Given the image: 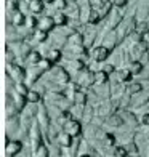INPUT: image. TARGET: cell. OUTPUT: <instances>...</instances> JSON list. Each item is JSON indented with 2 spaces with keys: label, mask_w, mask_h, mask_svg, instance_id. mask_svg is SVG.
I'll return each instance as SVG.
<instances>
[{
  "label": "cell",
  "mask_w": 149,
  "mask_h": 157,
  "mask_svg": "<svg viewBox=\"0 0 149 157\" xmlns=\"http://www.w3.org/2000/svg\"><path fill=\"white\" fill-rule=\"evenodd\" d=\"M135 27V19L133 18H127L125 21H122V23L119 24V29H117V39H124L125 35H128Z\"/></svg>",
  "instance_id": "6da1fadb"
},
{
  "label": "cell",
  "mask_w": 149,
  "mask_h": 157,
  "mask_svg": "<svg viewBox=\"0 0 149 157\" xmlns=\"http://www.w3.org/2000/svg\"><path fill=\"white\" fill-rule=\"evenodd\" d=\"M64 130L66 133H69L71 136H77L80 133V124L75 122V120H67L66 125H64Z\"/></svg>",
  "instance_id": "7a4b0ae2"
},
{
  "label": "cell",
  "mask_w": 149,
  "mask_h": 157,
  "mask_svg": "<svg viewBox=\"0 0 149 157\" xmlns=\"http://www.w3.org/2000/svg\"><path fill=\"white\" fill-rule=\"evenodd\" d=\"M53 26H55V19L52 16H44V18L40 19V23H39V29L47 32V31L52 29Z\"/></svg>",
  "instance_id": "3957f363"
},
{
  "label": "cell",
  "mask_w": 149,
  "mask_h": 157,
  "mask_svg": "<svg viewBox=\"0 0 149 157\" xmlns=\"http://www.w3.org/2000/svg\"><path fill=\"white\" fill-rule=\"evenodd\" d=\"M23 147V144H21L19 141H11L6 144V155L8 157H13L16 152H19V149Z\"/></svg>",
  "instance_id": "277c9868"
},
{
  "label": "cell",
  "mask_w": 149,
  "mask_h": 157,
  "mask_svg": "<svg viewBox=\"0 0 149 157\" xmlns=\"http://www.w3.org/2000/svg\"><path fill=\"white\" fill-rule=\"evenodd\" d=\"M90 16H91V10L88 8V2H85L80 5V21L87 23V21H90Z\"/></svg>",
  "instance_id": "5b68a950"
},
{
  "label": "cell",
  "mask_w": 149,
  "mask_h": 157,
  "mask_svg": "<svg viewBox=\"0 0 149 157\" xmlns=\"http://www.w3.org/2000/svg\"><path fill=\"white\" fill-rule=\"evenodd\" d=\"M79 82L82 85H90V83H93L95 82V75L91 74V72H87V71H83V72L80 74L79 77Z\"/></svg>",
  "instance_id": "8992f818"
},
{
  "label": "cell",
  "mask_w": 149,
  "mask_h": 157,
  "mask_svg": "<svg viewBox=\"0 0 149 157\" xmlns=\"http://www.w3.org/2000/svg\"><path fill=\"white\" fill-rule=\"evenodd\" d=\"M108 52H109V50L106 47H98L95 50V59L96 61H104L106 58H108V55H109Z\"/></svg>",
  "instance_id": "52a82bcc"
},
{
  "label": "cell",
  "mask_w": 149,
  "mask_h": 157,
  "mask_svg": "<svg viewBox=\"0 0 149 157\" xmlns=\"http://www.w3.org/2000/svg\"><path fill=\"white\" fill-rule=\"evenodd\" d=\"M53 78H55V80H58V82H66L69 77H67V74H66L64 69L56 67V69L53 71Z\"/></svg>",
  "instance_id": "ba28073f"
},
{
  "label": "cell",
  "mask_w": 149,
  "mask_h": 157,
  "mask_svg": "<svg viewBox=\"0 0 149 157\" xmlns=\"http://www.w3.org/2000/svg\"><path fill=\"white\" fill-rule=\"evenodd\" d=\"M116 42H117V37H116V34L114 32H109L108 35H106V39H104V47L108 48V50H112L116 45Z\"/></svg>",
  "instance_id": "9c48e42d"
},
{
  "label": "cell",
  "mask_w": 149,
  "mask_h": 157,
  "mask_svg": "<svg viewBox=\"0 0 149 157\" xmlns=\"http://www.w3.org/2000/svg\"><path fill=\"white\" fill-rule=\"evenodd\" d=\"M111 21H109V24H111V27H117L119 26V23L120 21H122V15H120V13L117 11V10H112L111 13Z\"/></svg>",
  "instance_id": "30bf717a"
},
{
  "label": "cell",
  "mask_w": 149,
  "mask_h": 157,
  "mask_svg": "<svg viewBox=\"0 0 149 157\" xmlns=\"http://www.w3.org/2000/svg\"><path fill=\"white\" fill-rule=\"evenodd\" d=\"M147 99H149V88H146L144 91H141L139 98H136L132 104H133V106H143V104L147 101Z\"/></svg>",
  "instance_id": "8fae6325"
},
{
  "label": "cell",
  "mask_w": 149,
  "mask_h": 157,
  "mask_svg": "<svg viewBox=\"0 0 149 157\" xmlns=\"http://www.w3.org/2000/svg\"><path fill=\"white\" fill-rule=\"evenodd\" d=\"M8 71H11L13 77L18 78V80H23V78H24V72H23V69H19L18 66H15V64H8Z\"/></svg>",
  "instance_id": "7c38bea8"
},
{
  "label": "cell",
  "mask_w": 149,
  "mask_h": 157,
  "mask_svg": "<svg viewBox=\"0 0 149 157\" xmlns=\"http://www.w3.org/2000/svg\"><path fill=\"white\" fill-rule=\"evenodd\" d=\"M29 8L34 13H40L42 10H44V3H42V0H31V2H29Z\"/></svg>",
  "instance_id": "4fadbf2b"
},
{
  "label": "cell",
  "mask_w": 149,
  "mask_h": 157,
  "mask_svg": "<svg viewBox=\"0 0 149 157\" xmlns=\"http://www.w3.org/2000/svg\"><path fill=\"white\" fill-rule=\"evenodd\" d=\"M23 23H24V15H21L19 11L13 13V24L15 26H23Z\"/></svg>",
  "instance_id": "5bb4252c"
},
{
  "label": "cell",
  "mask_w": 149,
  "mask_h": 157,
  "mask_svg": "<svg viewBox=\"0 0 149 157\" xmlns=\"http://www.w3.org/2000/svg\"><path fill=\"white\" fill-rule=\"evenodd\" d=\"M108 124L112 125V127H120V125L124 124V120L120 119L119 116H111V117L108 119Z\"/></svg>",
  "instance_id": "9a60e30c"
},
{
  "label": "cell",
  "mask_w": 149,
  "mask_h": 157,
  "mask_svg": "<svg viewBox=\"0 0 149 157\" xmlns=\"http://www.w3.org/2000/svg\"><path fill=\"white\" fill-rule=\"evenodd\" d=\"M95 31H90L87 35H85V39H83V45L85 47H90L91 44H93V39H95Z\"/></svg>",
  "instance_id": "2e32d148"
},
{
  "label": "cell",
  "mask_w": 149,
  "mask_h": 157,
  "mask_svg": "<svg viewBox=\"0 0 149 157\" xmlns=\"http://www.w3.org/2000/svg\"><path fill=\"white\" fill-rule=\"evenodd\" d=\"M32 143H34L35 147L40 146V133H39V128H37V127H35L34 132H32Z\"/></svg>",
  "instance_id": "e0dca14e"
},
{
  "label": "cell",
  "mask_w": 149,
  "mask_h": 157,
  "mask_svg": "<svg viewBox=\"0 0 149 157\" xmlns=\"http://www.w3.org/2000/svg\"><path fill=\"white\" fill-rule=\"evenodd\" d=\"M59 143L63 146H69L71 144V135L69 133H63V135H59Z\"/></svg>",
  "instance_id": "ac0fdd59"
},
{
  "label": "cell",
  "mask_w": 149,
  "mask_h": 157,
  "mask_svg": "<svg viewBox=\"0 0 149 157\" xmlns=\"http://www.w3.org/2000/svg\"><path fill=\"white\" fill-rule=\"evenodd\" d=\"M130 71L133 74H139L141 71H143V66H141V63L139 61H135L133 64H132V67H130Z\"/></svg>",
  "instance_id": "d6986e66"
},
{
  "label": "cell",
  "mask_w": 149,
  "mask_h": 157,
  "mask_svg": "<svg viewBox=\"0 0 149 157\" xmlns=\"http://www.w3.org/2000/svg\"><path fill=\"white\" fill-rule=\"evenodd\" d=\"M117 78L120 82H128L130 80V72H125V71H120L117 74Z\"/></svg>",
  "instance_id": "ffe728a7"
},
{
  "label": "cell",
  "mask_w": 149,
  "mask_h": 157,
  "mask_svg": "<svg viewBox=\"0 0 149 157\" xmlns=\"http://www.w3.org/2000/svg\"><path fill=\"white\" fill-rule=\"evenodd\" d=\"M149 13V5L147 3H144V5H141L139 8H138V15L141 16V18H144L146 15Z\"/></svg>",
  "instance_id": "44dd1931"
},
{
  "label": "cell",
  "mask_w": 149,
  "mask_h": 157,
  "mask_svg": "<svg viewBox=\"0 0 149 157\" xmlns=\"http://www.w3.org/2000/svg\"><path fill=\"white\" fill-rule=\"evenodd\" d=\"M59 56H61V53L58 52V50H52V52H50V55H48V59L53 63V61H58Z\"/></svg>",
  "instance_id": "7402d4cb"
},
{
  "label": "cell",
  "mask_w": 149,
  "mask_h": 157,
  "mask_svg": "<svg viewBox=\"0 0 149 157\" xmlns=\"http://www.w3.org/2000/svg\"><path fill=\"white\" fill-rule=\"evenodd\" d=\"M27 99L35 104V103L39 101V93H37V91H27Z\"/></svg>",
  "instance_id": "603a6c76"
},
{
  "label": "cell",
  "mask_w": 149,
  "mask_h": 157,
  "mask_svg": "<svg viewBox=\"0 0 149 157\" xmlns=\"http://www.w3.org/2000/svg\"><path fill=\"white\" fill-rule=\"evenodd\" d=\"M147 29H149V26H147L146 23H141V24H138V26H136V32H138L139 35L146 34V32H147Z\"/></svg>",
  "instance_id": "cb8c5ba5"
},
{
  "label": "cell",
  "mask_w": 149,
  "mask_h": 157,
  "mask_svg": "<svg viewBox=\"0 0 149 157\" xmlns=\"http://www.w3.org/2000/svg\"><path fill=\"white\" fill-rule=\"evenodd\" d=\"M71 42L75 44V45H82L83 44V42H82V35L80 34H74L72 37H71Z\"/></svg>",
  "instance_id": "d4e9b609"
},
{
  "label": "cell",
  "mask_w": 149,
  "mask_h": 157,
  "mask_svg": "<svg viewBox=\"0 0 149 157\" xmlns=\"http://www.w3.org/2000/svg\"><path fill=\"white\" fill-rule=\"evenodd\" d=\"M53 2H55V6H56L58 10L66 8V6H67V2H66V0H53Z\"/></svg>",
  "instance_id": "484cf974"
},
{
  "label": "cell",
  "mask_w": 149,
  "mask_h": 157,
  "mask_svg": "<svg viewBox=\"0 0 149 157\" xmlns=\"http://www.w3.org/2000/svg\"><path fill=\"white\" fill-rule=\"evenodd\" d=\"M37 157H47V147L44 144H40L37 147Z\"/></svg>",
  "instance_id": "4316f807"
},
{
  "label": "cell",
  "mask_w": 149,
  "mask_h": 157,
  "mask_svg": "<svg viewBox=\"0 0 149 157\" xmlns=\"http://www.w3.org/2000/svg\"><path fill=\"white\" fill-rule=\"evenodd\" d=\"M96 93H98V95H101V96H108V85L98 87V88H96Z\"/></svg>",
  "instance_id": "83f0119b"
},
{
  "label": "cell",
  "mask_w": 149,
  "mask_h": 157,
  "mask_svg": "<svg viewBox=\"0 0 149 157\" xmlns=\"http://www.w3.org/2000/svg\"><path fill=\"white\" fill-rule=\"evenodd\" d=\"M29 59H31V63L35 64V63H39V61H40V55H39L37 52H32V53L29 55Z\"/></svg>",
  "instance_id": "f1b7e54d"
},
{
  "label": "cell",
  "mask_w": 149,
  "mask_h": 157,
  "mask_svg": "<svg viewBox=\"0 0 149 157\" xmlns=\"http://www.w3.org/2000/svg\"><path fill=\"white\" fill-rule=\"evenodd\" d=\"M95 80H96L98 83H104V80H106V74H104V72H98V74H95Z\"/></svg>",
  "instance_id": "f546056e"
},
{
  "label": "cell",
  "mask_w": 149,
  "mask_h": 157,
  "mask_svg": "<svg viewBox=\"0 0 149 157\" xmlns=\"http://www.w3.org/2000/svg\"><path fill=\"white\" fill-rule=\"evenodd\" d=\"M114 155H116V157H125V155H127L125 147H117L116 151H114Z\"/></svg>",
  "instance_id": "4dcf8cb0"
},
{
  "label": "cell",
  "mask_w": 149,
  "mask_h": 157,
  "mask_svg": "<svg viewBox=\"0 0 149 157\" xmlns=\"http://www.w3.org/2000/svg\"><path fill=\"white\" fill-rule=\"evenodd\" d=\"M130 93H141V85L139 83H133L132 87H130Z\"/></svg>",
  "instance_id": "1f68e13d"
},
{
  "label": "cell",
  "mask_w": 149,
  "mask_h": 157,
  "mask_svg": "<svg viewBox=\"0 0 149 157\" xmlns=\"http://www.w3.org/2000/svg\"><path fill=\"white\" fill-rule=\"evenodd\" d=\"M101 18V15H99V11H91V16H90V23H96V21Z\"/></svg>",
  "instance_id": "d6a6232c"
},
{
  "label": "cell",
  "mask_w": 149,
  "mask_h": 157,
  "mask_svg": "<svg viewBox=\"0 0 149 157\" xmlns=\"http://www.w3.org/2000/svg\"><path fill=\"white\" fill-rule=\"evenodd\" d=\"M64 23H66V15H58V16H56V24L63 26Z\"/></svg>",
  "instance_id": "836d02e7"
},
{
  "label": "cell",
  "mask_w": 149,
  "mask_h": 157,
  "mask_svg": "<svg viewBox=\"0 0 149 157\" xmlns=\"http://www.w3.org/2000/svg\"><path fill=\"white\" fill-rule=\"evenodd\" d=\"M75 101L79 104H83L85 103V95L83 93H75Z\"/></svg>",
  "instance_id": "e575fe53"
},
{
  "label": "cell",
  "mask_w": 149,
  "mask_h": 157,
  "mask_svg": "<svg viewBox=\"0 0 149 157\" xmlns=\"http://www.w3.org/2000/svg\"><path fill=\"white\" fill-rule=\"evenodd\" d=\"M104 144H108V146L114 144V136H111V135H106V136H104Z\"/></svg>",
  "instance_id": "d590c367"
},
{
  "label": "cell",
  "mask_w": 149,
  "mask_h": 157,
  "mask_svg": "<svg viewBox=\"0 0 149 157\" xmlns=\"http://www.w3.org/2000/svg\"><path fill=\"white\" fill-rule=\"evenodd\" d=\"M125 117H127V120H128V122L130 124H136V120H135V116H133V114H130V112H125Z\"/></svg>",
  "instance_id": "8d00e7d4"
},
{
  "label": "cell",
  "mask_w": 149,
  "mask_h": 157,
  "mask_svg": "<svg viewBox=\"0 0 149 157\" xmlns=\"http://www.w3.org/2000/svg\"><path fill=\"white\" fill-rule=\"evenodd\" d=\"M72 67H74V69H77V71H80V69L83 67V63H80V61H75V63H72Z\"/></svg>",
  "instance_id": "74e56055"
},
{
  "label": "cell",
  "mask_w": 149,
  "mask_h": 157,
  "mask_svg": "<svg viewBox=\"0 0 149 157\" xmlns=\"http://www.w3.org/2000/svg\"><path fill=\"white\" fill-rule=\"evenodd\" d=\"M90 116H91V108H90V106H88V108L85 109V114H83V119H85V120H88V119H90Z\"/></svg>",
  "instance_id": "f35d334b"
},
{
  "label": "cell",
  "mask_w": 149,
  "mask_h": 157,
  "mask_svg": "<svg viewBox=\"0 0 149 157\" xmlns=\"http://www.w3.org/2000/svg\"><path fill=\"white\" fill-rule=\"evenodd\" d=\"M16 88H18V91H19L21 95H24V93H27V90H26V87H24V85H21V83L18 85Z\"/></svg>",
  "instance_id": "ab89813d"
},
{
  "label": "cell",
  "mask_w": 149,
  "mask_h": 157,
  "mask_svg": "<svg viewBox=\"0 0 149 157\" xmlns=\"http://www.w3.org/2000/svg\"><path fill=\"white\" fill-rule=\"evenodd\" d=\"M114 3L117 6H125L127 5V0H114Z\"/></svg>",
  "instance_id": "60d3db41"
},
{
  "label": "cell",
  "mask_w": 149,
  "mask_h": 157,
  "mask_svg": "<svg viewBox=\"0 0 149 157\" xmlns=\"http://www.w3.org/2000/svg\"><path fill=\"white\" fill-rule=\"evenodd\" d=\"M143 124L149 125V114H144V116H143Z\"/></svg>",
  "instance_id": "b9f144b4"
},
{
  "label": "cell",
  "mask_w": 149,
  "mask_h": 157,
  "mask_svg": "<svg viewBox=\"0 0 149 157\" xmlns=\"http://www.w3.org/2000/svg\"><path fill=\"white\" fill-rule=\"evenodd\" d=\"M6 59H8V61L13 59V53H11V52H6Z\"/></svg>",
  "instance_id": "7bdbcfd3"
},
{
  "label": "cell",
  "mask_w": 149,
  "mask_h": 157,
  "mask_svg": "<svg viewBox=\"0 0 149 157\" xmlns=\"http://www.w3.org/2000/svg\"><path fill=\"white\" fill-rule=\"evenodd\" d=\"M143 77H146V78L149 77V67H147V69L144 71V72H143Z\"/></svg>",
  "instance_id": "ee69618b"
},
{
  "label": "cell",
  "mask_w": 149,
  "mask_h": 157,
  "mask_svg": "<svg viewBox=\"0 0 149 157\" xmlns=\"http://www.w3.org/2000/svg\"><path fill=\"white\" fill-rule=\"evenodd\" d=\"M82 157H90V155H87V154H85V155H82Z\"/></svg>",
  "instance_id": "f6af8a7d"
},
{
  "label": "cell",
  "mask_w": 149,
  "mask_h": 157,
  "mask_svg": "<svg viewBox=\"0 0 149 157\" xmlns=\"http://www.w3.org/2000/svg\"><path fill=\"white\" fill-rule=\"evenodd\" d=\"M48 2H52V0H48Z\"/></svg>",
  "instance_id": "bcb514c9"
},
{
  "label": "cell",
  "mask_w": 149,
  "mask_h": 157,
  "mask_svg": "<svg viewBox=\"0 0 149 157\" xmlns=\"http://www.w3.org/2000/svg\"><path fill=\"white\" fill-rule=\"evenodd\" d=\"M147 26H149V23H147Z\"/></svg>",
  "instance_id": "7dc6e473"
}]
</instances>
